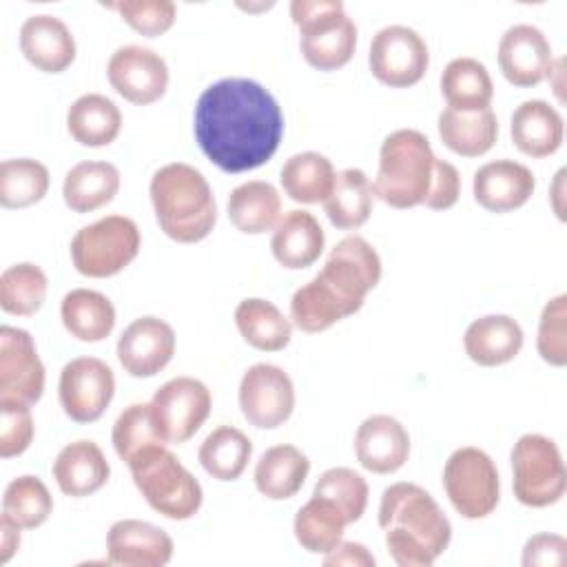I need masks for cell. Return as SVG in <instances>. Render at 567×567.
<instances>
[{"label":"cell","instance_id":"6da1fadb","mask_svg":"<svg viewBox=\"0 0 567 567\" xmlns=\"http://www.w3.org/2000/svg\"><path fill=\"white\" fill-rule=\"evenodd\" d=\"M284 113L275 95L248 78H221L195 104V137L224 173L266 164L279 148Z\"/></svg>","mask_w":567,"mask_h":567},{"label":"cell","instance_id":"7a4b0ae2","mask_svg":"<svg viewBox=\"0 0 567 567\" xmlns=\"http://www.w3.org/2000/svg\"><path fill=\"white\" fill-rule=\"evenodd\" d=\"M381 279V259L359 235L343 237L328 255L319 275L295 290L290 319L303 332H323L354 315Z\"/></svg>","mask_w":567,"mask_h":567},{"label":"cell","instance_id":"3957f363","mask_svg":"<svg viewBox=\"0 0 567 567\" xmlns=\"http://www.w3.org/2000/svg\"><path fill=\"white\" fill-rule=\"evenodd\" d=\"M379 527L399 567H430L452 540V525L439 503L421 485L408 481L383 489Z\"/></svg>","mask_w":567,"mask_h":567},{"label":"cell","instance_id":"277c9868","mask_svg":"<svg viewBox=\"0 0 567 567\" xmlns=\"http://www.w3.org/2000/svg\"><path fill=\"white\" fill-rule=\"evenodd\" d=\"M148 193L166 237L179 244H195L210 235L217 221V204L199 168L171 162L155 171Z\"/></svg>","mask_w":567,"mask_h":567},{"label":"cell","instance_id":"5b68a950","mask_svg":"<svg viewBox=\"0 0 567 567\" xmlns=\"http://www.w3.org/2000/svg\"><path fill=\"white\" fill-rule=\"evenodd\" d=\"M436 155L416 128L392 131L379 151L374 195L392 208H414L425 202L434 179Z\"/></svg>","mask_w":567,"mask_h":567},{"label":"cell","instance_id":"8992f818","mask_svg":"<svg viewBox=\"0 0 567 567\" xmlns=\"http://www.w3.org/2000/svg\"><path fill=\"white\" fill-rule=\"evenodd\" d=\"M128 470L144 501L171 520H186L202 507V485L166 445H148L128 458Z\"/></svg>","mask_w":567,"mask_h":567},{"label":"cell","instance_id":"52a82bcc","mask_svg":"<svg viewBox=\"0 0 567 567\" xmlns=\"http://www.w3.org/2000/svg\"><path fill=\"white\" fill-rule=\"evenodd\" d=\"M290 16L301 31V53L310 66L334 71L350 62L357 27L341 0H292Z\"/></svg>","mask_w":567,"mask_h":567},{"label":"cell","instance_id":"ba28073f","mask_svg":"<svg viewBox=\"0 0 567 567\" xmlns=\"http://www.w3.org/2000/svg\"><path fill=\"white\" fill-rule=\"evenodd\" d=\"M140 228L126 215H106L82 226L71 239V259L80 275L104 279L122 272L140 252Z\"/></svg>","mask_w":567,"mask_h":567},{"label":"cell","instance_id":"9c48e42d","mask_svg":"<svg viewBox=\"0 0 567 567\" xmlns=\"http://www.w3.org/2000/svg\"><path fill=\"white\" fill-rule=\"evenodd\" d=\"M512 485L518 503L527 507H549L558 503L567 487V470L558 445L543 434H523L509 454Z\"/></svg>","mask_w":567,"mask_h":567},{"label":"cell","instance_id":"30bf717a","mask_svg":"<svg viewBox=\"0 0 567 567\" xmlns=\"http://www.w3.org/2000/svg\"><path fill=\"white\" fill-rule=\"evenodd\" d=\"M443 487L452 507L470 520L489 516L501 501L498 470L492 456L474 445L450 454L443 467Z\"/></svg>","mask_w":567,"mask_h":567},{"label":"cell","instance_id":"8fae6325","mask_svg":"<svg viewBox=\"0 0 567 567\" xmlns=\"http://www.w3.org/2000/svg\"><path fill=\"white\" fill-rule=\"evenodd\" d=\"M368 62L381 84L405 89L425 75L430 51L419 31L405 24H388L372 38Z\"/></svg>","mask_w":567,"mask_h":567},{"label":"cell","instance_id":"7c38bea8","mask_svg":"<svg viewBox=\"0 0 567 567\" xmlns=\"http://www.w3.org/2000/svg\"><path fill=\"white\" fill-rule=\"evenodd\" d=\"M115 394L113 370L97 357L69 361L58 381V396L64 414L75 423L97 421Z\"/></svg>","mask_w":567,"mask_h":567},{"label":"cell","instance_id":"4fadbf2b","mask_svg":"<svg viewBox=\"0 0 567 567\" xmlns=\"http://www.w3.org/2000/svg\"><path fill=\"white\" fill-rule=\"evenodd\" d=\"M210 403V390L195 377H175L151 399L166 443H186L208 419Z\"/></svg>","mask_w":567,"mask_h":567},{"label":"cell","instance_id":"5bb4252c","mask_svg":"<svg viewBox=\"0 0 567 567\" xmlns=\"http://www.w3.org/2000/svg\"><path fill=\"white\" fill-rule=\"evenodd\" d=\"M44 363L33 337L13 326L0 328V403L33 405L44 392Z\"/></svg>","mask_w":567,"mask_h":567},{"label":"cell","instance_id":"9a60e30c","mask_svg":"<svg viewBox=\"0 0 567 567\" xmlns=\"http://www.w3.org/2000/svg\"><path fill=\"white\" fill-rule=\"evenodd\" d=\"M239 408L250 425L279 427L295 410L292 379L272 363L250 365L239 383Z\"/></svg>","mask_w":567,"mask_h":567},{"label":"cell","instance_id":"2e32d148","mask_svg":"<svg viewBox=\"0 0 567 567\" xmlns=\"http://www.w3.org/2000/svg\"><path fill=\"white\" fill-rule=\"evenodd\" d=\"M111 86L133 104H151L159 100L168 89V66L166 60L140 44L120 47L106 66Z\"/></svg>","mask_w":567,"mask_h":567},{"label":"cell","instance_id":"e0dca14e","mask_svg":"<svg viewBox=\"0 0 567 567\" xmlns=\"http://www.w3.org/2000/svg\"><path fill=\"white\" fill-rule=\"evenodd\" d=\"M175 354V330L159 317L146 315L131 321L117 341L122 368L137 379L155 377Z\"/></svg>","mask_w":567,"mask_h":567},{"label":"cell","instance_id":"ac0fdd59","mask_svg":"<svg viewBox=\"0 0 567 567\" xmlns=\"http://www.w3.org/2000/svg\"><path fill=\"white\" fill-rule=\"evenodd\" d=\"M551 58V47L545 33L534 24L509 27L498 42V66L505 80L514 86H536L545 80Z\"/></svg>","mask_w":567,"mask_h":567},{"label":"cell","instance_id":"d6986e66","mask_svg":"<svg viewBox=\"0 0 567 567\" xmlns=\"http://www.w3.org/2000/svg\"><path fill=\"white\" fill-rule=\"evenodd\" d=\"M109 563L120 567H162L173 558V538L157 525L122 518L106 534Z\"/></svg>","mask_w":567,"mask_h":567},{"label":"cell","instance_id":"ffe728a7","mask_svg":"<svg viewBox=\"0 0 567 567\" xmlns=\"http://www.w3.org/2000/svg\"><path fill=\"white\" fill-rule=\"evenodd\" d=\"M354 454L368 472L392 474L401 470L410 456V434L399 419L372 414L357 427Z\"/></svg>","mask_w":567,"mask_h":567},{"label":"cell","instance_id":"44dd1931","mask_svg":"<svg viewBox=\"0 0 567 567\" xmlns=\"http://www.w3.org/2000/svg\"><path fill=\"white\" fill-rule=\"evenodd\" d=\"M474 199L489 213L520 208L536 188L534 173L514 159H494L474 173Z\"/></svg>","mask_w":567,"mask_h":567},{"label":"cell","instance_id":"7402d4cb","mask_svg":"<svg viewBox=\"0 0 567 567\" xmlns=\"http://www.w3.org/2000/svg\"><path fill=\"white\" fill-rule=\"evenodd\" d=\"M24 58L44 73H62L75 60V38L69 27L49 13L29 16L20 27Z\"/></svg>","mask_w":567,"mask_h":567},{"label":"cell","instance_id":"603a6c76","mask_svg":"<svg viewBox=\"0 0 567 567\" xmlns=\"http://www.w3.org/2000/svg\"><path fill=\"white\" fill-rule=\"evenodd\" d=\"M51 472L60 492L73 498L95 494L106 485L111 476V467L102 447L89 439L64 445L58 452Z\"/></svg>","mask_w":567,"mask_h":567},{"label":"cell","instance_id":"cb8c5ba5","mask_svg":"<svg viewBox=\"0 0 567 567\" xmlns=\"http://www.w3.org/2000/svg\"><path fill=\"white\" fill-rule=\"evenodd\" d=\"M326 235L319 219L308 210H288L272 228L270 250L275 259L290 270L312 266L323 252Z\"/></svg>","mask_w":567,"mask_h":567},{"label":"cell","instance_id":"d4e9b609","mask_svg":"<svg viewBox=\"0 0 567 567\" xmlns=\"http://www.w3.org/2000/svg\"><path fill=\"white\" fill-rule=\"evenodd\" d=\"M463 348L465 354L483 368L503 365L520 352L523 328L509 315H485L467 326Z\"/></svg>","mask_w":567,"mask_h":567},{"label":"cell","instance_id":"484cf974","mask_svg":"<svg viewBox=\"0 0 567 567\" xmlns=\"http://www.w3.org/2000/svg\"><path fill=\"white\" fill-rule=\"evenodd\" d=\"M512 142L529 157H547L563 144V117L545 100H525L512 113Z\"/></svg>","mask_w":567,"mask_h":567},{"label":"cell","instance_id":"4316f807","mask_svg":"<svg viewBox=\"0 0 567 567\" xmlns=\"http://www.w3.org/2000/svg\"><path fill=\"white\" fill-rule=\"evenodd\" d=\"M310 472L308 456L288 443L268 447L255 465V487L270 501L292 498Z\"/></svg>","mask_w":567,"mask_h":567},{"label":"cell","instance_id":"83f0119b","mask_svg":"<svg viewBox=\"0 0 567 567\" xmlns=\"http://www.w3.org/2000/svg\"><path fill=\"white\" fill-rule=\"evenodd\" d=\"M66 128L71 137L82 146H109L120 135L122 113L106 95L84 93L69 106Z\"/></svg>","mask_w":567,"mask_h":567},{"label":"cell","instance_id":"f1b7e54d","mask_svg":"<svg viewBox=\"0 0 567 567\" xmlns=\"http://www.w3.org/2000/svg\"><path fill=\"white\" fill-rule=\"evenodd\" d=\"M441 91L450 109L461 113H476L489 109L494 84L483 62L461 55L447 62L441 75Z\"/></svg>","mask_w":567,"mask_h":567},{"label":"cell","instance_id":"f546056e","mask_svg":"<svg viewBox=\"0 0 567 567\" xmlns=\"http://www.w3.org/2000/svg\"><path fill=\"white\" fill-rule=\"evenodd\" d=\"M60 317L71 337L95 343L106 339L115 328V308L111 299L91 288H75L64 295Z\"/></svg>","mask_w":567,"mask_h":567},{"label":"cell","instance_id":"4dcf8cb0","mask_svg":"<svg viewBox=\"0 0 567 567\" xmlns=\"http://www.w3.org/2000/svg\"><path fill=\"white\" fill-rule=\"evenodd\" d=\"M439 135L452 153L463 157H478L496 144L498 120L492 109L461 113L447 106L439 115Z\"/></svg>","mask_w":567,"mask_h":567},{"label":"cell","instance_id":"1f68e13d","mask_svg":"<svg viewBox=\"0 0 567 567\" xmlns=\"http://www.w3.org/2000/svg\"><path fill=\"white\" fill-rule=\"evenodd\" d=\"M281 215V195L270 182L250 179L230 190L228 217L246 235L272 230Z\"/></svg>","mask_w":567,"mask_h":567},{"label":"cell","instance_id":"d6a6232c","mask_svg":"<svg viewBox=\"0 0 567 567\" xmlns=\"http://www.w3.org/2000/svg\"><path fill=\"white\" fill-rule=\"evenodd\" d=\"M120 190V171L111 162H80L62 184L64 204L73 213H91L106 206Z\"/></svg>","mask_w":567,"mask_h":567},{"label":"cell","instance_id":"836d02e7","mask_svg":"<svg viewBox=\"0 0 567 567\" xmlns=\"http://www.w3.org/2000/svg\"><path fill=\"white\" fill-rule=\"evenodd\" d=\"M235 326L244 341L264 352L284 350L292 337V321L266 299L248 297L235 308Z\"/></svg>","mask_w":567,"mask_h":567},{"label":"cell","instance_id":"e575fe53","mask_svg":"<svg viewBox=\"0 0 567 567\" xmlns=\"http://www.w3.org/2000/svg\"><path fill=\"white\" fill-rule=\"evenodd\" d=\"M374 190L361 168H343L334 177L330 195L323 199V210L332 226L354 230L363 226L372 213Z\"/></svg>","mask_w":567,"mask_h":567},{"label":"cell","instance_id":"d590c367","mask_svg":"<svg viewBox=\"0 0 567 567\" xmlns=\"http://www.w3.org/2000/svg\"><path fill=\"white\" fill-rule=\"evenodd\" d=\"M334 177L332 162L317 151H303L288 157L279 173L284 193L299 204H323L334 186Z\"/></svg>","mask_w":567,"mask_h":567},{"label":"cell","instance_id":"8d00e7d4","mask_svg":"<svg viewBox=\"0 0 567 567\" xmlns=\"http://www.w3.org/2000/svg\"><path fill=\"white\" fill-rule=\"evenodd\" d=\"M348 520L334 501L312 494L295 516V538L310 554H328L343 538Z\"/></svg>","mask_w":567,"mask_h":567},{"label":"cell","instance_id":"74e56055","mask_svg":"<svg viewBox=\"0 0 567 567\" xmlns=\"http://www.w3.org/2000/svg\"><path fill=\"white\" fill-rule=\"evenodd\" d=\"M197 456L213 478L235 481L244 474L252 456V443L239 427L219 425L204 439Z\"/></svg>","mask_w":567,"mask_h":567},{"label":"cell","instance_id":"f35d334b","mask_svg":"<svg viewBox=\"0 0 567 567\" xmlns=\"http://www.w3.org/2000/svg\"><path fill=\"white\" fill-rule=\"evenodd\" d=\"M49 281L40 266L20 261L2 270L0 275V308L7 315L31 317L47 299Z\"/></svg>","mask_w":567,"mask_h":567},{"label":"cell","instance_id":"ab89813d","mask_svg":"<svg viewBox=\"0 0 567 567\" xmlns=\"http://www.w3.org/2000/svg\"><path fill=\"white\" fill-rule=\"evenodd\" d=\"M49 190V168L31 157L4 159L0 164V204L4 208H27L38 204Z\"/></svg>","mask_w":567,"mask_h":567},{"label":"cell","instance_id":"60d3db41","mask_svg":"<svg viewBox=\"0 0 567 567\" xmlns=\"http://www.w3.org/2000/svg\"><path fill=\"white\" fill-rule=\"evenodd\" d=\"M53 512V496L38 476L13 478L2 496V514L13 518L22 529H35Z\"/></svg>","mask_w":567,"mask_h":567},{"label":"cell","instance_id":"b9f144b4","mask_svg":"<svg viewBox=\"0 0 567 567\" xmlns=\"http://www.w3.org/2000/svg\"><path fill=\"white\" fill-rule=\"evenodd\" d=\"M111 441L124 463L148 445H166L151 403H133L124 408L113 423Z\"/></svg>","mask_w":567,"mask_h":567},{"label":"cell","instance_id":"7bdbcfd3","mask_svg":"<svg viewBox=\"0 0 567 567\" xmlns=\"http://www.w3.org/2000/svg\"><path fill=\"white\" fill-rule=\"evenodd\" d=\"M312 494H321L337 503L343 512L348 525L357 523L368 507V483L365 478L350 467H330L326 470L317 483Z\"/></svg>","mask_w":567,"mask_h":567},{"label":"cell","instance_id":"ee69618b","mask_svg":"<svg viewBox=\"0 0 567 567\" xmlns=\"http://www.w3.org/2000/svg\"><path fill=\"white\" fill-rule=\"evenodd\" d=\"M567 295L549 299L540 312L536 348L545 363L563 368L567 363Z\"/></svg>","mask_w":567,"mask_h":567},{"label":"cell","instance_id":"f6af8a7d","mask_svg":"<svg viewBox=\"0 0 567 567\" xmlns=\"http://www.w3.org/2000/svg\"><path fill=\"white\" fill-rule=\"evenodd\" d=\"M109 9H115L131 29L146 38L166 33L177 16V7L171 0H128L109 4Z\"/></svg>","mask_w":567,"mask_h":567},{"label":"cell","instance_id":"bcb514c9","mask_svg":"<svg viewBox=\"0 0 567 567\" xmlns=\"http://www.w3.org/2000/svg\"><path fill=\"white\" fill-rule=\"evenodd\" d=\"M33 441L31 405L0 403V456L13 458L27 452Z\"/></svg>","mask_w":567,"mask_h":567},{"label":"cell","instance_id":"7dc6e473","mask_svg":"<svg viewBox=\"0 0 567 567\" xmlns=\"http://www.w3.org/2000/svg\"><path fill=\"white\" fill-rule=\"evenodd\" d=\"M567 560V540L560 534H534L523 547L525 567H563Z\"/></svg>","mask_w":567,"mask_h":567},{"label":"cell","instance_id":"c3c4849f","mask_svg":"<svg viewBox=\"0 0 567 567\" xmlns=\"http://www.w3.org/2000/svg\"><path fill=\"white\" fill-rule=\"evenodd\" d=\"M458 193H461V175H458L456 166L436 157L432 188L423 204L432 210H447L456 204Z\"/></svg>","mask_w":567,"mask_h":567},{"label":"cell","instance_id":"681fc988","mask_svg":"<svg viewBox=\"0 0 567 567\" xmlns=\"http://www.w3.org/2000/svg\"><path fill=\"white\" fill-rule=\"evenodd\" d=\"M374 556L368 551L365 545L354 543V540H341L337 547H332L326 558L323 565H350V567H374Z\"/></svg>","mask_w":567,"mask_h":567},{"label":"cell","instance_id":"f907efd6","mask_svg":"<svg viewBox=\"0 0 567 567\" xmlns=\"http://www.w3.org/2000/svg\"><path fill=\"white\" fill-rule=\"evenodd\" d=\"M20 529L22 527L13 518L2 514V518H0V565H7L11 560V556L18 551Z\"/></svg>","mask_w":567,"mask_h":567}]
</instances>
